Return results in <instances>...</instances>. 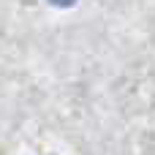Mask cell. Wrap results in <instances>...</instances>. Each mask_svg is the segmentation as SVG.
<instances>
[{
    "label": "cell",
    "instance_id": "6da1fadb",
    "mask_svg": "<svg viewBox=\"0 0 155 155\" xmlns=\"http://www.w3.org/2000/svg\"><path fill=\"white\" fill-rule=\"evenodd\" d=\"M57 3H68V0H57Z\"/></svg>",
    "mask_w": 155,
    "mask_h": 155
}]
</instances>
